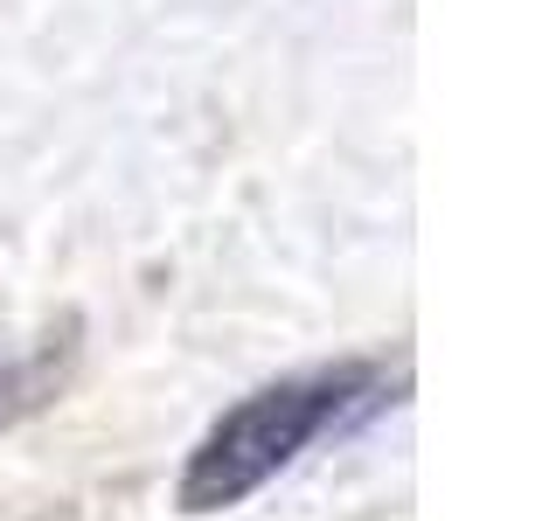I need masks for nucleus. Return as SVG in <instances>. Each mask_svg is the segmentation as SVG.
Instances as JSON below:
<instances>
[{"label":"nucleus","instance_id":"2","mask_svg":"<svg viewBox=\"0 0 556 521\" xmlns=\"http://www.w3.org/2000/svg\"><path fill=\"white\" fill-rule=\"evenodd\" d=\"M63 355L70 341H28V347H0V424L42 410L63 382Z\"/></svg>","mask_w":556,"mask_h":521},{"label":"nucleus","instance_id":"1","mask_svg":"<svg viewBox=\"0 0 556 521\" xmlns=\"http://www.w3.org/2000/svg\"><path fill=\"white\" fill-rule=\"evenodd\" d=\"M382 404V369L376 361H334V369L278 376L265 390H251L230 404L216 424L202 431V445L181 466V514H223L237 500H251L271 473H286L300 452L334 431L341 417H362Z\"/></svg>","mask_w":556,"mask_h":521}]
</instances>
